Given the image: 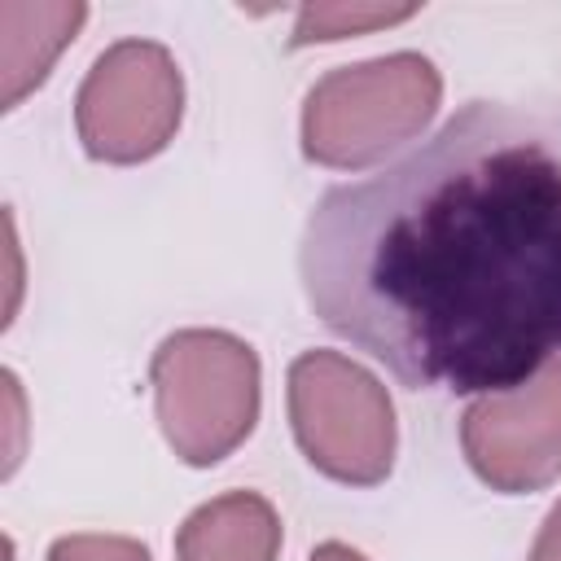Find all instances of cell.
I'll use <instances>...</instances> for the list:
<instances>
[{"label":"cell","mask_w":561,"mask_h":561,"mask_svg":"<svg viewBox=\"0 0 561 561\" xmlns=\"http://www.w3.org/2000/svg\"><path fill=\"white\" fill-rule=\"evenodd\" d=\"M298 276L311 311L403 386H522L561 359V149L535 118L469 101L311 206Z\"/></svg>","instance_id":"1"},{"label":"cell","mask_w":561,"mask_h":561,"mask_svg":"<svg viewBox=\"0 0 561 561\" xmlns=\"http://www.w3.org/2000/svg\"><path fill=\"white\" fill-rule=\"evenodd\" d=\"M438 96L443 79L421 53L329 70L302 101V153L320 167H373L425 131Z\"/></svg>","instance_id":"2"},{"label":"cell","mask_w":561,"mask_h":561,"mask_svg":"<svg viewBox=\"0 0 561 561\" xmlns=\"http://www.w3.org/2000/svg\"><path fill=\"white\" fill-rule=\"evenodd\" d=\"M162 438L184 465L232 456L259 421V355L224 329H180L149 364Z\"/></svg>","instance_id":"3"},{"label":"cell","mask_w":561,"mask_h":561,"mask_svg":"<svg viewBox=\"0 0 561 561\" xmlns=\"http://www.w3.org/2000/svg\"><path fill=\"white\" fill-rule=\"evenodd\" d=\"M289 421L302 456L333 482L373 486L394 465L390 394L337 351H302L289 364Z\"/></svg>","instance_id":"4"},{"label":"cell","mask_w":561,"mask_h":561,"mask_svg":"<svg viewBox=\"0 0 561 561\" xmlns=\"http://www.w3.org/2000/svg\"><path fill=\"white\" fill-rule=\"evenodd\" d=\"M184 114V79L175 57L153 39H118L105 48L75 101V127L96 162L131 167L167 149Z\"/></svg>","instance_id":"5"},{"label":"cell","mask_w":561,"mask_h":561,"mask_svg":"<svg viewBox=\"0 0 561 561\" xmlns=\"http://www.w3.org/2000/svg\"><path fill=\"white\" fill-rule=\"evenodd\" d=\"M460 447L473 473L504 491H539L561 473V359L522 386L478 394L460 421Z\"/></svg>","instance_id":"6"},{"label":"cell","mask_w":561,"mask_h":561,"mask_svg":"<svg viewBox=\"0 0 561 561\" xmlns=\"http://www.w3.org/2000/svg\"><path fill=\"white\" fill-rule=\"evenodd\" d=\"M88 4L79 0H0V105L18 110L79 35Z\"/></svg>","instance_id":"7"},{"label":"cell","mask_w":561,"mask_h":561,"mask_svg":"<svg viewBox=\"0 0 561 561\" xmlns=\"http://www.w3.org/2000/svg\"><path fill=\"white\" fill-rule=\"evenodd\" d=\"M280 517L254 491H228L193 508L175 535V561H276Z\"/></svg>","instance_id":"8"},{"label":"cell","mask_w":561,"mask_h":561,"mask_svg":"<svg viewBox=\"0 0 561 561\" xmlns=\"http://www.w3.org/2000/svg\"><path fill=\"white\" fill-rule=\"evenodd\" d=\"M412 13H416V4H364V0H351V4L346 0L342 4H302L289 44L294 48L333 44V39H346V35H364V31H377V26L408 22Z\"/></svg>","instance_id":"9"},{"label":"cell","mask_w":561,"mask_h":561,"mask_svg":"<svg viewBox=\"0 0 561 561\" xmlns=\"http://www.w3.org/2000/svg\"><path fill=\"white\" fill-rule=\"evenodd\" d=\"M48 561H153L140 539L127 535H61Z\"/></svg>","instance_id":"10"},{"label":"cell","mask_w":561,"mask_h":561,"mask_svg":"<svg viewBox=\"0 0 561 561\" xmlns=\"http://www.w3.org/2000/svg\"><path fill=\"white\" fill-rule=\"evenodd\" d=\"M4 421H9V443H4V473L18 469L22 460V430H26V403H22V386L13 373H4Z\"/></svg>","instance_id":"11"},{"label":"cell","mask_w":561,"mask_h":561,"mask_svg":"<svg viewBox=\"0 0 561 561\" xmlns=\"http://www.w3.org/2000/svg\"><path fill=\"white\" fill-rule=\"evenodd\" d=\"M4 259H9V311H4V324L13 320V307H18V294H22V259H18V228H13V215L4 210Z\"/></svg>","instance_id":"12"},{"label":"cell","mask_w":561,"mask_h":561,"mask_svg":"<svg viewBox=\"0 0 561 561\" xmlns=\"http://www.w3.org/2000/svg\"><path fill=\"white\" fill-rule=\"evenodd\" d=\"M526 561H561V500L548 513V522H543V530H539V539H535Z\"/></svg>","instance_id":"13"},{"label":"cell","mask_w":561,"mask_h":561,"mask_svg":"<svg viewBox=\"0 0 561 561\" xmlns=\"http://www.w3.org/2000/svg\"><path fill=\"white\" fill-rule=\"evenodd\" d=\"M307 561H368L364 552H355L351 543H337V539H329V543H320Z\"/></svg>","instance_id":"14"}]
</instances>
